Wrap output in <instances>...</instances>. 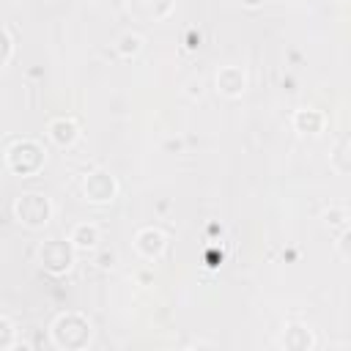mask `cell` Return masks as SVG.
Segmentation results:
<instances>
[{
    "label": "cell",
    "instance_id": "1",
    "mask_svg": "<svg viewBox=\"0 0 351 351\" xmlns=\"http://www.w3.org/2000/svg\"><path fill=\"white\" fill-rule=\"evenodd\" d=\"M49 337H52V346L60 351H82L90 346L93 326H90L88 315H82L77 310H66L52 321Z\"/></svg>",
    "mask_w": 351,
    "mask_h": 351
},
{
    "label": "cell",
    "instance_id": "2",
    "mask_svg": "<svg viewBox=\"0 0 351 351\" xmlns=\"http://www.w3.org/2000/svg\"><path fill=\"white\" fill-rule=\"evenodd\" d=\"M47 165V148L33 137H14L5 145V167L14 176H36Z\"/></svg>",
    "mask_w": 351,
    "mask_h": 351
},
{
    "label": "cell",
    "instance_id": "3",
    "mask_svg": "<svg viewBox=\"0 0 351 351\" xmlns=\"http://www.w3.org/2000/svg\"><path fill=\"white\" fill-rule=\"evenodd\" d=\"M11 208H14L16 222H19V225H25V228H33V230H38V228L49 225V219H52V214H55L52 200H49L44 192H36V189L22 192V195L14 200V206H11Z\"/></svg>",
    "mask_w": 351,
    "mask_h": 351
},
{
    "label": "cell",
    "instance_id": "4",
    "mask_svg": "<svg viewBox=\"0 0 351 351\" xmlns=\"http://www.w3.org/2000/svg\"><path fill=\"white\" fill-rule=\"evenodd\" d=\"M36 258H38V266L52 274V277H63L71 271L74 266V258H77V250L69 239H44L36 250Z\"/></svg>",
    "mask_w": 351,
    "mask_h": 351
},
{
    "label": "cell",
    "instance_id": "5",
    "mask_svg": "<svg viewBox=\"0 0 351 351\" xmlns=\"http://www.w3.org/2000/svg\"><path fill=\"white\" fill-rule=\"evenodd\" d=\"M82 195H85V200L93 203V206H107V203H112L115 195H118V181H115V176H112L110 170L93 167V170H88V173L82 176Z\"/></svg>",
    "mask_w": 351,
    "mask_h": 351
},
{
    "label": "cell",
    "instance_id": "6",
    "mask_svg": "<svg viewBox=\"0 0 351 351\" xmlns=\"http://www.w3.org/2000/svg\"><path fill=\"white\" fill-rule=\"evenodd\" d=\"M134 250H137V255L145 258V261L162 258V252L167 250V236H165V230L156 228V225L140 228V230L134 233Z\"/></svg>",
    "mask_w": 351,
    "mask_h": 351
},
{
    "label": "cell",
    "instance_id": "7",
    "mask_svg": "<svg viewBox=\"0 0 351 351\" xmlns=\"http://www.w3.org/2000/svg\"><path fill=\"white\" fill-rule=\"evenodd\" d=\"M80 134H82V129H80V121L74 115H55L47 123V137L58 148H71L80 140Z\"/></svg>",
    "mask_w": 351,
    "mask_h": 351
},
{
    "label": "cell",
    "instance_id": "8",
    "mask_svg": "<svg viewBox=\"0 0 351 351\" xmlns=\"http://www.w3.org/2000/svg\"><path fill=\"white\" fill-rule=\"evenodd\" d=\"M176 0H126V11L140 22H159L173 11Z\"/></svg>",
    "mask_w": 351,
    "mask_h": 351
},
{
    "label": "cell",
    "instance_id": "9",
    "mask_svg": "<svg viewBox=\"0 0 351 351\" xmlns=\"http://www.w3.org/2000/svg\"><path fill=\"white\" fill-rule=\"evenodd\" d=\"M217 82V90L228 99H239L244 90H247V74L241 66H222L214 77Z\"/></svg>",
    "mask_w": 351,
    "mask_h": 351
},
{
    "label": "cell",
    "instance_id": "10",
    "mask_svg": "<svg viewBox=\"0 0 351 351\" xmlns=\"http://www.w3.org/2000/svg\"><path fill=\"white\" fill-rule=\"evenodd\" d=\"M291 123H293V129H296L299 134L318 137V134L326 129V115H324V110H318V107H299V110H293Z\"/></svg>",
    "mask_w": 351,
    "mask_h": 351
},
{
    "label": "cell",
    "instance_id": "11",
    "mask_svg": "<svg viewBox=\"0 0 351 351\" xmlns=\"http://www.w3.org/2000/svg\"><path fill=\"white\" fill-rule=\"evenodd\" d=\"M69 241L74 244L77 252H93L99 247V241H101L99 225H93V222H77L69 230Z\"/></svg>",
    "mask_w": 351,
    "mask_h": 351
},
{
    "label": "cell",
    "instance_id": "12",
    "mask_svg": "<svg viewBox=\"0 0 351 351\" xmlns=\"http://www.w3.org/2000/svg\"><path fill=\"white\" fill-rule=\"evenodd\" d=\"M280 346L288 351H310L315 346V335L304 324H288L282 337H280Z\"/></svg>",
    "mask_w": 351,
    "mask_h": 351
},
{
    "label": "cell",
    "instance_id": "13",
    "mask_svg": "<svg viewBox=\"0 0 351 351\" xmlns=\"http://www.w3.org/2000/svg\"><path fill=\"white\" fill-rule=\"evenodd\" d=\"M115 49H118V55H121V58H134V55H140V49H143V36H140V33L126 30V33H121V36H118Z\"/></svg>",
    "mask_w": 351,
    "mask_h": 351
},
{
    "label": "cell",
    "instance_id": "14",
    "mask_svg": "<svg viewBox=\"0 0 351 351\" xmlns=\"http://www.w3.org/2000/svg\"><path fill=\"white\" fill-rule=\"evenodd\" d=\"M324 225L332 228V230H343L346 225H351V214L346 206H329L324 211Z\"/></svg>",
    "mask_w": 351,
    "mask_h": 351
},
{
    "label": "cell",
    "instance_id": "15",
    "mask_svg": "<svg viewBox=\"0 0 351 351\" xmlns=\"http://www.w3.org/2000/svg\"><path fill=\"white\" fill-rule=\"evenodd\" d=\"M16 346V324L11 321V315H0V351H11Z\"/></svg>",
    "mask_w": 351,
    "mask_h": 351
},
{
    "label": "cell",
    "instance_id": "16",
    "mask_svg": "<svg viewBox=\"0 0 351 351\" xmlns=\"http://www.w3.org/2000/svg\"><path fill=\"white\" fill-rule=\"evenodd\" d=\"M332 165L340 170V173H351V140H343L335 145L332 151Z\"/></svg>",
    "mask_w": 351,
    "mask_h": 351
},
{
    "label": "cell",
    "instance_id": "17",
    "mask_svg": "<svg viewBox=\"0 0 351 351\" xmlns=\"http://www.w3.org/2000/svg\"><path fill=\"white\" fill-rule=\"evenodd\" d=\"M14 52H16L14 30H11V25L5 22V25H3V58H0V69H8V66H11V60H14Z\"/></svg>",
    "mask_w": 351,
    "mask_h": 351
},
{
    "label": "cell",
    "instance_id": "18",
    "mask_svg": "<svg viewBox=\"0 0 351 351\" xmlns=\"http://www.w3.org/2000/svg\"><path fill=\"white\" fill-rule=\"evenodd\" d=\"M337 252H340V258L343 261H351V225H346L340 233H337Z\"/></svg>",
    "mask_w": 351,
    "mask_h": 351
},
{
    "label": "cell",
    "instance_id": "19",
    "mask_svg": "<svg viewBox=\"0 0 351 351\" xmlns=\"http://www.w3.org/2000/svg\"><path fill=\"white\" fill-rule=\"evenodd\" d=\"M200 47V33H189L186 38V49H197Z\"/></svg>",
    "mask_w": 351,
    "mask_h": 351
},
{
    "label": "cell",
    "instance_id": "20",
    "mask_svg": "<svg viewBox=\"0 0 351 351\" xmlns=\"http://www.w3.org/2000/svg\"><path fill=\"white\" fill-rule=\"evenodd\" d=\"M219 261H222V252H217V250H208V266L214 269V266H219Z\"/></svg>",
    "mask_w": 351,
    "mask_h": 351
},
{
    "label": "cell",
    "instance_id": "21",
    "mask_svg": "<svg viewBox=\"0 0 351 351\" xmlns=\"http://www.w3.org/2000/svg\"><path fill=\"white\" fill-rule=\"evenodd\" d=\"M241 3H244L247 8H258V5H263L266 0H241Z\"/></svg>",
    "mask_w": 351,
    "mask_h": 351
},
{
    "label": "cell",
    "instance_id": "22",
    "mask_svg": "<svg viewBox=\"0 0 351 351\" xmlns=\"http://www.w3.org/2000/svg\"><path fill=\"white\" fill-rule=\"evenodd\" d=\"M208 233H222V225H208Z\"/></svg>",
    "mask_w": 351,
    "mask_h": 351
}]
</instances>
